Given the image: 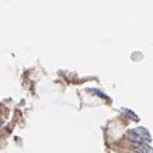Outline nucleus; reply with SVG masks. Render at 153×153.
Listing matches in <instances>:
<instances>
[{"instance_id":"2","label":"nucleus","mask_w":153,"mask_h":153,"mask_svg":"<svg viewBox=\"0 0 153 153\" xmlns=\"http://www.w3.org/2000/svg\"><path fill=\"white\" fill-rule=\"evenodd\" d=\"M135 132L138 133V135L142 139L143 143H147V142H151L152 141L151 134H150V132L146 129V128H136Z\"/></svg>"},{"instance_id":"4","label":"nucleus","mask_w":153,"mask_h":153,"mask_svg":"<svg viewBox=\"0 0 153 153\" xmlns=\"http://www.w3.org/2000/svg\"><path fill=\"white\" fill-rule=\"evenodd\" d=\"M88 92L94 93V94H96V95L101 96V98H106V95H105V94H102V93H100V91H98V89H88Z\"/></svg>"},{"instance_id":"1","label":"nucleus","mask_w":153,"mask_h":153,"mask_svg":"<svg viewBox=\"0 0 153 153\" xmlns=\"http://www.w3.org/2000/svg\"><path fill=\"white\" fill-rule=\"evenodd\" d=\"M133 147L136 153H153V148L147 143H135L133 142Z\"/></svg>"},{"instance_id":"3","label":"nucleus","mask_w":153,"mask_h":153,"mask_svg":"<svg viewBox=\"0 0 153 153\" xmlns=\"http://www.w3.org/2000/svg\"><path fill=\"white\" fill-rule=\"evenodd\" d=\"M124 114H125V115H127L128 117H130V118H133L134 120H139V117L136 116V115L134 114V112H133L132 110H127V109H125V110H124Z\"/></svg>"}]
</instances>
